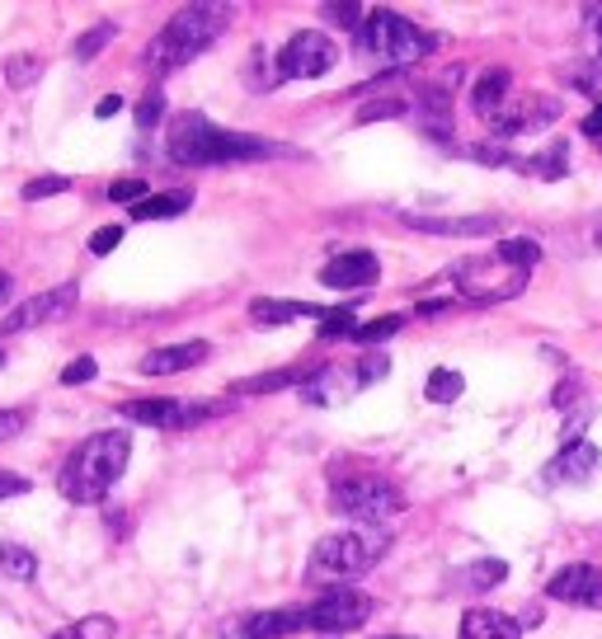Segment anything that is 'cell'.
I'll list each match as a JSON object with an SVG mask.
<instances>
[{
	"label": "cell",
	"instance_id": "6da1fadb",
	"mask_svg": "<svg viewBox=\"0 0 602 639\" xmlns=\"http://www.w3.org/2000/svg\"><path fill=\"white\" fill-rule=\"evenodd\" d=\"M165 151L174 165H232V160H264V155H288L282 147L264 137H245V132H226L217 122H207L203 113H180L170 122V137H165Z\"/></svg>",
	"mask_w": 602,
	"mask_h": 639
},
{
	"label": "cell",
	"instance_id": "7a4b0ae2",
	"mask_svg": "<svg viewBox=\"0 0 602 639\" xmlns=\"http://www.w3.org/2000/svg\"><path fill=\"white\" fill-rule=\"evenodd\" d=\"M128 456H132L128 433H95L66 456L57 485L71 503H99V499H109L118 475L128 470Z\"/></svg>",
	"mask_w": 602,
	"mask_h": 639
},
{
	"label": "cell",
	"instance_id": "3957f363",
	"mask_svg": "<svg viewBox=\"0 0 602 639\" xmlns=\"http://www.w3.org/2000/svg\"><path fill=\"white\" fill-rule=\"evenodd\" d=\"M226 24H232V10H226V6H184V10L174 14V20L151 39L147 66L155 71V76H165V71H180L184 62L203 57V52L226 33Z\"/></svg>",
	"mask_w": 602,
	"mask_h": 639
},
{
	"label": "cell",
	"instance_id": "277c9868",
	"mask_svg": "<svg viewBox=\"0 0 602 639\" xmlns=\"http://www.w3.org/2000/svg\"><path fill=\"white\" fill-rule=\"evenodd\" d=\"M429 47L433 43L423 39V33L405 20V14H396V10H372V14H363V24H358V52H363V57H372L377 66H386V71L415 66Z\"/></svg>",
	"mask_w": 602,
	"mask_h": 639
},
{
	"label": "cell",
	"instance_id": "5b68a950",
	"mask_svg": "<svg viewBox=\"0 0 602 639\" xmlns=\"http://www.w3.org/2000/svg\"><path fill=\"white\" fill-rule=\"evenodd\" d=\"M381 555H386V537H381V531H340V537L315 541L311 560H307V578H311V583L358 578V574H367Z\"/></svg>",
	"mask_w": 602,
	"mask_h": 639
},
{
	"label": "cell",
	"instance_id": "8992f818",
	"mask_svg": "<svg viewBox=\"0 0 602 639\" xmlns=\"http://www.w3.org/2000/svg\"><path fill=\"white\" fill-rule=\"evenodd\" d=\"M330 508L353 522H391L405 512V494L381 475H340L330 485Z\"/></svg>",
	"mask_w": 602,
	"mask_h": 639
},
{
	"label": "cell",
	"instance_id": "52a82bcc",
	"mask_svg": "<svg viewBox=\"0 0 602 639\" xmlns=\"http://www.w3.org/2000/svg\"><path fill=\"white\" fill-rule=\"evenodd\" d=\"M372 602L367 593L358 588H330L321 593L315 602H307L301 607V630H315V635H348V630H358L372 620Z\"/></svg>",
	"mask_w": 602,
	"mask_h": 639
},
{
	"label": "cell",
	"instance_id": "ba28073f",
	"mask_svg": "<svg viewBox=\"0 0 602 639\" xmlns=\"http://www.w3.org/2000/svg\"><path fill=\"white\" fill-rule=\"evenodd\" d=\"M226 404H207V400H180V396H151V400H128L122 419L147 423V429H165V433H184L193 423H207L212 414H222Z\"/></svg>",
	"mask_w": 602,
	"mask_h": 639
},
{
	"label": "cell",
	"instance_id": "9c48e42d",
	"mask_svg": "<svg viewBox=\"0 0 602 639\" xmlns=\"http://www.w3.org/2000/svg\"><path fill=\"white\" fill-rule=\"evenodd\" d=\"M340 62V47L334 39H325L321 29H301L288 39V47L278 52V80H315Z\"/></svg>",
	"mask_w": 602,
	"mask_h": 639
},
{
	"label": "cell",
	"instance_id": "30bf717a",
	"mask_svg": "<svg viewBox=\"0 0 602 639\" xmlns=\"http://www.w3.org/2000/svg\"><path fill=\"white\" fill-rule=\"evenodd\" d=\"M76 282H62V288H52V292H39V296H29L20 301L6 320H0V334H20V329H39L47 325V320H62L71 306H76Z\"/></svg>",
	"mask_w": 602,
	"mask_h": 639
},
{
	"label": "cell",
	"instance_id": "8fae6325",
	"mask_svg": "<svg viewBox=\"0 0 602 639\" xmlns=\"http://www.w3.org/2000/svg\"><path fill=\"white\" fill-rule=\"evenodd\" d=\"M546 597L602 611V570L598 564H565V570L551 574V583H546Z\"/></svg>",
	"mask_w": 602,
	"mask_h": 639
},
{
	"label": "cell",
	"instance_id": "7c38bea8",
	"mask_svg": "<svg viewBox=\"0 0 602 639\" xmlns=\"http://www.w3.org/2000/svg\"><path fill=\"white\" fill-rule=\"evenodd\" d=\"M400 221L410 230H423V236H456V240L499 236L504 230V217H494V212H481V217H415V212H405Z\"/></svg>",
	"mask_w": 602,
	"mask_h": 639
},
{
	"label": "cell",
	"instance_id": "4fadbf2b",
	"mask_svg": "<svg viewBox=\"0 0 602 639\" xmlns=\"http://www.w3.org/2000/svg\"><path fill=\"white\" fill-rule=\"evenodd\" d=\"M212 358V348L203 339L193 344H170V348H151L147 358H141V377H174V371H189Z\"/></svg>",
	"mask_w": 602,
	"mask_h": 639
},
{
	"label": "cell",
	"instance_id": "5bb4252c",
	"mask_svg": "<svg viewBox=\"0 0 602 639\" xmlns=\"http://www.w3.org/2000/svg\"><path fill=\"white\" fill-rule=\"evenodd\" d=\"M372 278H377V254H372V250H344L340 259H330L321 269L325 288H344V292L367 288Z\"/></svg>",
	"mask_w": 602,
	"mask_h": 639
},
{
	"label": "cell",
	"instance_id": "9a60e30c",
	"mask_svg": "<svg viewBox=\"0 0 602 639\" xmlns=\"http://www.w3.org/2000/svg\"><path fill=\"white\" fill-rule=\"evenodd\" d=\"M297 630H301V607L245 616V620H236V626H226L222 639H282V635H297Z\"/></svg>",
	"mask_w": 602,
	"mask_h": 639
},
{
	"label": "cell",
	"instance_id": "2e32d148",
	"mask_svg": "<svg viewBox=\"0 0 602 639\" xmlns=\"http://www.w3.org/2000/svg\"><path fill=\"white\" fill-rule=\"evenodd\" d=\"M321 362H297V367H282V371H259V377H245L232 386V396H273V390H288V386H307L315 377Z\"/></svg>",
	"mask_w": 602,
	"mask_h": 639
},
{
	"label": "cell",
	"instance_id": "e0dca14e",
	"mask_svg": "<svg viewBox=\"0 0 602 639\" xmlns=\"http://www.w3.org/2000/svg\"><path fill=\"white\" fill-rule=\"evenodd\" d=\"M598 470V447L593 442H574V447H565L551 466H546V485H560V479H570V485H579V479H589Z\"/></svg>",
	"mask_w": 602,
	"mask_h": 639
},
{
	"label": "cell",
	"instance_id": "ac0fdd59",
	"mask_svg": "<svg viewBox=\"0 0 602 639\" xmlns=\"http://www.w3.org/2000/svg\"><path fill=\"white\" fill-rule=\"evenodd\" d=\"M456 639H523V626L494 607H471L462 616V635Z\"/></svg>",
	"mask_w": 602,
	"mask_h": 639
},
{
	"label": "cell",
	"instance_id": "d6986e66",
	"mask_svg": "<svg viewBox=\"0 0 602 639\" xmlns=\"http://www.w3.org/2000/svg\"><path fill=\"white\" fill-rule=\"evenodd\" d=\"M297 315H315V320H321L325 311H321V306H307V301H301V306H297V301H269V296L250 301V320H255L259 329H278V325H292Z\"/></svg>",
	"mask_w": 602,
	"mask_h": 639
},
{
	"label": "cell",
	"instance_id": "ffe728a7",
	"mask_svg": "<svg viewBox=\"0 0 602 639\" xmlns=\"http://www.w3.org/2000/svg\"><path fill=\"white\" fill-rule=\"evenodd\" d=\"M508 90H513V76L508 71H485L481 80H475V90H471V104H475V113L481 118H494L508 104Z\"/></svg>",
	"mask_w": 602,
	"mask_h": 639
},
{
	"label": "cell",
	"instance_id": "44dd1931",
	"mask_svg": "<svg viewBox=\"0 0 602 639\" xmlns=\"http://www.w3.org/2000/svg\"><path fill=\"white\" fill-rule=\"evenodd\" d=\"M189 203H193L189 188L155 193V198H141V203L132 207V221H170V217H180V212H189Z\"/></svg>",
	"mask_w": 602,
	"mask_h": 639
},
{
	"label": "cell",
	"instance_id": "7402d4cb",
	"mask_svg": "<svg viewBox=\"0 0 602 639\" xmlns=\"http://www.w3.org/2000/svg\"><path fill=\"white\" fill-rule=\"evenodd\" d=\"M565 170H570V147L565 141H551L541 155L523 160V174H537V180H565Z\"/></svg>",
	"mask_w": 602,
	"mask_h": 639
},
{
	"label": "cell",
	"instance_id": "603a6c76",
	"mask_svg": "<svg viewBox=\"0 0 602 639\" xmlns=\"http://www.w3.org/2000/svg\"><path fill=\"white\" fill-rule=\"evenodd\" d=\"M490 259L494 263H504V269H513V273H527L533 263L541 259V245L537 240H499L490 250Z\"/></svg>",
	"mask_w": 602,
	"mask_h": 639
},
{
	"label": "cell",
	"instance_id": "cb8c5ba5",
	"mask_svg": "<svg viewBox=\"0 0 602 639\" xmlns=\"http://www.w3.org/2000/svg\"><path fill=\"white\" fill-rule=\"evenodd\" d=\"M508 578V564L504 560H475V564H466L462 574H456V583H466V588L475 593V588H494V583H504Z\"/></svg>",
	"mask_w": 602,
	"mask_h": 639
},
{
	"label": "cell",
	"instance_id": "d4e9b609",
	"mask_svg": "<svg viewBox=\"0 0 602 639\" xmlns=\"http://www.w3.org/2000/svg\"><path fill=\"white\" fill-rule=\"evenodd\" d=\"M466 390V381H462V371H452V367H438L433 377H429V386H423V396H429L433 404H452L456 396Z\"/></svg>",
	"mask_w": 602,
	"mask_h": 639
},
{
	"label": "cell",
	"instance_id": "484cf974",
	"mask_svg": "<svg viewBox=\"0 0 602 639\" xmlns=\"http://www.w3.org/2000/svg\"><path fill=\"white\" fill-rule=\"evenodd\" d=\"M0 574H10V578H33L39 574V560L29 555L24 545H10V541H0Z\"/></svg>",
	"mask_w": 602,
	"mask_h": 639
},
{
	"label": "cell",
	"instance_id": "4316f807",
	"mask_svg": "<svg viewBox=\"0 0 602 639\" xmlns=\"http://www.w3.org/2000/svg\"><path fill=\"white\" fill-rule=\"evenodd\" d=\"M410 113V99H396V95H381V99H367L358 109V122H386V118H400Z\"/></svg>",
	"mask_w": 602,
	"mask_h": 639
},
{
	"label": "cell",
	"instance_id": "83f0119b",
	"mask_svg": "<svg viewBox=\"0 0 602 639\" xmlns=\"http://www.w3.org/2000/svg\"><path fill=\"white\" fill-rule=\"evenodd\" d=\"M114 39H118V24H99V29H90V33H80V39H76V62L99 57V52L109 47Z\"/></svg>",
	"mask_w": 602,
	"mask_h": 639
},
{
	"label": "cell",
	"instance_id": "f1b7e54d",
	"mask_svg": "<svg viewBox=\"0 0 602 639\" xmlns=\"http://www.w3.org/2000/svg\"><path fill=\"white\" fill-rule=\"evenodd\" d=\"M405 325V315H381V320H367V325L353 329V339L358 344H381V339H391V334H400Z\"/></svg>",
	"mask_w": 602,
	"mask_h": 639
},
{
	"label": "cell",
	"instance_id": "f546056e",
	"mask_svg": "<svg viewBox=\"0 0 602 639\" xmlns=\"http://www.w3.org/2000/svg\"><path fill=\"white\" fill-rule=\"evenodd\" d=\"M43 76V62L39 57H10L6 62V85H14V90H24V85H33Z\"/></svg>",
	"mask_w": 602,
	"mask_h": 639
},
{
	"label": "cell",
	"instance_id": "4dcf8cb0",
	"mask_svg": "<svg viewBox=\"0 0 602 639\" xmlns=\"http://www.w3.org/2000/svg\"><path fill=\"white\" fill-rule=\"evenodd\" d=\"M386 377H391V358H386V353H367V358L358 362L353 386H372V381H386Z\"/></svg>",
	"mask_w": 602,
	"mask_h": 639
},
{
	"label": "cell",
	"instance_id": "1f68e13d",
	"mask_svg": "<svg viewBox=\"0 0 602 639\" xmlns=\"http://www.w3.org/2000/svg\"><path fill=\"white\" fill-rule=\"evenodd\" d=\"M66 188H71L66 174H43V180H29V184H24V198H29V203H39V198H57V193H66Z\"/></svg>",
	"mask_w": 602,
	"mask_h": 639
},
{
	"label": "cell",
	"instance_id": "d6a6232c",
	"mask_svg": "<svg viewBox=\"0 0 602 639\" xmlns=\"http://www.w3.org/2000/svg\"><path fill=\"white\" fill-rule=\"evenodd\" d=\"M161 118H165V95H161V90H151L147 99L137 104V128H141V132H151Z\"/></svg>",
	"mask_w": 602,
	"mask_h": 639
},
{
	"label": "cell",
	"instance_id": "836d02e7",
	"mask_svg": "<svg viewBox=\"0 0 602 639\" xmlns=\"http://www.w3.org/2000/svg\"><path fill=\"white\" fill-rule=\"evenodd\" d=\"M471 160H481V165H513V170H523V160L518 155H508L499 141H490V147H466Z\"/></svg>",
	"mask_w": 602,
	"mask_h": 639
},
{
	"label": "cell",
	"instance_id": "e575fe53",
	"mask_svg": "<svg viewBox=\"0 0 602 639\" xmlns=\"http://www.w3.org/2000/svg\"><path fill=\"white\" fill-rule=\"evenodd\" d=\"M109 198H114V203H132V207H137L141 198H147V180H137V174H132V180H114V184H109Z\"/></svg>",
	"mask_w": 602,
	"mask_h": 639
},
{
	"label": "cell",
	"instance_id": "d590c367",
	"mask_svg": "<svg viewBox=\"0 0 602 639\" xmlns=\"http://www.w3.org/2000/svg\"><path fill=\"white\" fill-rule=\"evenodd\" d=\"M325 325H321V339H340V334H353L358 325H353V311H325L321 315Z\"/></svg>",
	"mask_w": 602,
	"mask_h": 639
},
{
	"label": "cell",
	"instance_id": "8d00e7d4",
	"mask_svg": "<svg viewBox=\"0 0 602 639\" xmlns=\"http://www.w3.org/2000/svg\"><path fill=\"white\" fill-rule=\"evenodd\" d=\"M325 20H340L344 29L358 33V24H363V6H353V0H340V6H325Z\"/></svg>",
	"mask_w": 602,
	"mask_h": 639
},
{
	"label": "cell",
	"instance_id": "74e56055",
	"mask_svg": "<svg viewBox=\"0 0 602 639\" xmlns=\"http://www.w3.org/2000/svg\"><path fill=\"white\" fill-rule=\"evenodd\" d=\"M95 371H99L95 358H76V362L62 371V386H85V381H95Z\"/></svg>",
	"mask_w": 602,
	"mask_h": 639
},
{
	"label": "cell",
	"instance_id": "f35d334b",
	"mask_svg": "<svg viewBox=\"0 0 602 639\" xmlns=\"http://www.w3.org/2000/svg\"><path fill=\"white\" fill-rule=\"evenodd\" d=\"M80 639H114V620L109 616H85L80 626H76Z\"/></svg>",
	"mask_w": 602,
	"mask_h": 639
},
{
	"label": "cell",
	"instance_id": "ab89813d",
	"mask_svg": "<svg viewBox=\"0 0 602 639\" xmlns=\"http://www.w3.org/2000/svg\"><path fill=\"white\" fill-rule=\"evenodd\" d=\"M118 240H122V226H99L90 236V254H114Z\"/></svg>",
	"mask_w": 602,
	"mask_h": 639
},
{
	"label": "cell",
	"instance_id": "60d3db41",
	"mask_svg": "<svg viewBox=\"0 0 602 639\" xmlns=\"http://www.w3.org/2000/svg\"><path fill=\"white\" fill-rule=\"evenodd\" d=\"M24 423H29V414H24V410H0V442L20 437Z\"/></svg>",
	"mask_w": 602,
	"mask_h": 639
},
{
	"label": "cell",
	"instance_id": "b9f144b4",
	"mask_svg": "<svg viewBox=\"0 0 602 639\" xmlns=\"http://www.w3.org/2000/svg\"><path fill=\"white\" fill-rule=\"evenodd\" d=\"M14 494H29V479H24V475L0 470V499H14Z\"/></svg>",
	"mask_w": 602,
	"mask_h": 639
},
{
	"label": "cell",
	"instance_id": "7bdbcfd3",
	"mask_svg": "<svg viewBox=\"0 0 602 639\" xmlns=\"http://www.w3.org/2000/svg\"><path fill=\"white\" fill-rule=\"evenodd\" d=\"M583 137H593V141H602V99H598V109L583 118Z\"/></svg>",
	"mask_w": 602,
	"mask_h": 639
},
{
	"label": "cell",
	"instance_id": "ee69618b",
	"mask_svg": "<svg viewBox=\"0 0 602 639\" xmlns=\"http://www.w3.org/2000/svg\"><path fill=\"white\" fill-rule=\"evenodd\" d=\"M118 109H122V95H104V99H99V109H95V118H114Z\"/></svg>",
	"mask_w": 602,
	"mask_h": 639
},
{
	"label": "cell",
	"instance_id": "f6af8a7d",
	"mask_svg": "<svg viewBox=\"0 0 602 639\" xmlns=\"http://www.w3.org/2000/svg\"><path fill=\"white\" fill-rule=\"evenodd\" d=\"M574 390H579V381H565V386H556V400H551V404H560V410H565V404H574Z\"/></svg>",
	"mask_w": 602,
	"mask_h": 639
},
{
	"label": "cell",
	"instance_id": "bcb514c9",
	"mask_svg": "<svg viewBox=\"0 0 602 639\" xmlns=\"http://www.w3.org/2000/svg\"><path fill=\"white\" fill-rule=\"evenodd\" d=\"M583 14H589V20H598L593 29H598V47H602V6H583ZM598 66H602V57H598Z\"/></svg>",
	"mask_w": 602,
	"mask_h": 639
},
{
	"label": "cell",
	"instance_id": "7dc6e473",
	"mask_svg": "<svg viewBox=\"0 0 602 639\" xmlns=\"http://www.w3.org/2000/svg\"><path fill=\"white\" fill-rule=\"evenodd\" d=\"M52 639H80V635H76V626H62V630L52 635Z\"/></svg>",
	"mask_w": 602,
	"mask_h": 639
},
{
	"label": "cell",
	"instance_id": "c3c4849f",
	"mask_svg": "<svg viewBox=\"0 0 602 639\" xmlns=\"http://www.w3.org/2000/svg\"><path fill=\"white\" fill-rule=\"evenodd\" d=\"M10 292V273H0V296H6Z\"/></svg>",
	"mask_w": 602,
	"mask_h": 639
},
{
	"label": "cell",
	"instance_id": "681fc988",
	"mask_svg": "<svg viewBox=\"0 0 602 639\" xmlns=\"http://www.w3.org/2000/svg\"><path fill=\"white\" fill-rule=\"evenodd\" d=\"M593 240H598V250H602V221L593 226Z\"/></svg>",
	"mask_w": 602,
	"mask_h": 639
},
{
	"label": "cell",
	"instance_id": "f907efd6",
	"mask_svg": "<svg viewBox=\"0 0 602 639\" xmlns=\"http://www.w3.org/2000/svg\"><path fill=\"white\" fill-rule=\"evenodd\" d=\"M0 367H6V348H0Z\"/></svg>",
	"mask_w": 602,
	"mask_h": 639
},
{
	"label": "cell",
	"instance_id": "816d5d0a",
	"mask_svg": "<svg viewBox=\"0 0 602 639\" xmlns=\"http://www.w3.org/2000/svg\"><path fill=\"white\" fill-rule=\"evenodd\" d=\"M391 639H405V635H391Z\"/></svg>",
	"mask_w": 602,
	"mask_h": 639
}]
</instances>
